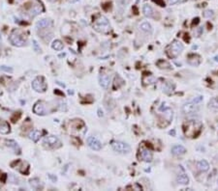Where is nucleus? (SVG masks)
Returning a JSON list of instances; mask_svg holds the SVG:
<instances>
[{
  "mask_svg": "<svg viewBox=\"0 0 218 191\" xmlns=\"http://www.w3.org/2000/svg\"><path fill=\"white\" fill-rule=\"evenodd\" d=\"M202 124L199 121L190 120L185 122L183 125V131L186 137H197L202 130Z\"/></svg>",
  "mask_w": 218,
  "mask_h": 191,
  "instance_id": "nucleus-1",
  "label": "nucleus"
},
{
  "mask_svg": "<svg viewBox=\"0 0 218 191\" xmlns=\"http://www.w3.org/2000/svg\"><path fill=\"white\" fill-rule=\"evenodd\" d=\"M202 101H203V97H197L193 100L184 103L182 105V108H181L183 114L189 115V114H193V113L197 112L200 107V104Z\"/></svg>",
  "mask_w": 218,
  "mask_h": 191,
  "instance_id": "nucleus-2",
  "label": "nucleus"
},
{
  "mask_svg": "<svg viewBox=\"0 0 218 191\" xmlns=\"http://www.w3.org/2000/svg\"><path fill=\"white\" fill-rule=\"evenodd\" d=\"M183 48V45L179 41H174L167 47V54L170 58H175L180 54Z\"/></svg>",
  "mask_w": 218,
  "mask_h": 191,
  "instance_id": "nucleus-3",
  "label": "nucleus"
},
{
  "mask_svg": "<svg viewBox=\"0 0 218 191\" xmlns=\"http://www.w3.org/2000/svg\"><path fill=\"white\" fill-rule=\"evenodd\" d=\"M93 28L98 32H101V33H107L111 30V25L108 18L102 16L98 19H96L94 24H93Z\"/></svg>",
  "mask_w": 218,
  "mask_h": 191,
  "instance_id": "nucleus-4",
  "label": "nucleus"
},
{
  "mask_svg": "<svg viewBox=\"0 0 218 191\" xmlns=\"http://www.w3.org/2000/svg\"><path fill=\"white\" fill-rule=\"evenodd\" d=\"M10 42H11V44L13 46L18 47H23L26 42L25 39L23 38V35L18 30H14L12 32V34L10 35Z\"/></svg>",
  "mask_w": 218,
  "mask_h": 191,
  "instance_id": "nucleus-5",
  "label": "nucleus"
},
{
  "mask_svg": "<svg viewBox=\"0 0 218 191\" xmlns=\"http://www.w3.org/2000/svg\"><path fill=\"white\" fill-rule=\"evenodd\" d=\"M44 146L47 149H49V150H54V149H58L62 146L61 141L58 139L56 136H53V135H49L47 136L45 139H44Z\"/></svg>",
  "mask_w": 218,
  "mask_h": 191,
  "instance_id": "nucleus-6",
  "label": "nucleus"
},
{
  "mask_svg": "<svg viewBox=\"0 0 218 191\" xmlns=\"http://www.w3.org/2000/svg\"><path fill=\"white\" fill-rule=\"evenodd\" d=\"M112 150L118 153V154H128L131 151V148L128 144L120 142V141H113L112 143Z\"/></svg>",
  "mask_w": 218,
  "mask_h": 191,
  "instance_id": "nucleus-7",
  "label": "nucleus"
},
{
  "mask_svg": "<svg viewBox=\"0 0 218 191\" xmlns=\"http://www.w3.org/2000/svg\"><path fill=\"white\" fill-rule=\"evenodd\" d=\"M32 88L38 93H44L47 89V83L43 76H37L32 81Z\"/></svg>",
  "mask_w": 218,
  "mask_h": 191,
  "instance_id": "nucleus-8",
  "label": "nucleus"
},
{
  "mask_svg": "<svg viewBox=\"0 0 218 191\" xmlns=\"http://www.w3.org/2000/svg\"><path fill=\"white\" fill-rule=\"evenodd\" d=\"M33 111L37 115H46L49 113L48 105L45 101H38L33 107Z\"/></svg>",
  "mask_w": 218,
  "mask_h": 191,
  "instance_id": "nucleus-9",
  "label": "nucleus"
},
{
  "mask_svg": "<svg viewBox=\"0 0 218 191\" xmlns=\"http://www.w3.org/2000/svg\"><path fill=\"white\" fill-rule=\"evenodd\" d=\"M87 145L89 146V148H91L92 150H95V151H99L101 150V148H102V144L101 142L96 139L95 137H93V136H90L87 138Z\"/></svg>",
  "mask_w": 218,
  "mask_h": 191,
  "instance_id": "nucleus-10",
  "label": "nucleus"
},
{
  "mask_svg": "<svg viewBox=\"0 0 218 191\" xmlns=\"http://www.w3.org/2000/svg\"><path fill=\"white\" fill-rule=\"evenodd\" d=\"M140 158L145 162H150L152 160V153L148 149L142 148L140 150Z\"/></svg>",
  "mask_w": 218,
  "mask_h": 191,
  "instance_id": "nucleus-11",
  "label": "nucleus"
},
{
  "mask_svg": "<svg viewBox=\"0 0 218 191\" xmlns=\"http://www.w3.org/2000/svg\"><path fill=\"white\" fill-rule=\"evenodd\" d=\"M110 82H111V79H110V77L107 76V74H105V73L100 74L99 84H100L101 87H103L104 89H108L109 86H110Z\"/></svg>",
  "mask_w": 218,
  "mask_h": 191,
  "instance_id": "nucleus-12",
  "label": "nucleus"
},
{
  "mask_svg": "<svg viewBox=\"0 0 218 191\" xmlns=\"http://www.w3.org/2000/svg\"><path fill=\"white\" fill-rule=\"evenodd\" d=\"M172 154L175 156H181L186 154V149L181 145H175L172 148Z\"/></svg>",
  "mask_w": 218,
  "mask_h": 191,
  "instance_id": "nucleus-13",
  "label": "nucleus"
},
{
  "mask_svg": "<svg viewBox=\"0 0 218 191\" xmlns=\"http://www.w3.org/2000/svg\"><path fill=\"white\" fill-rule=\"evenodd\" d=\"M42 12H43V6L41 4H36L30 8V10L28 11V14L30 17H35V16L41 14Z\"/></svg>",
  "mask_w": 218,
  "mask_h": 191,
  "instance_id": "nucleus-14",
  "label": "nucleus"
},
{
  "mask_svg": "<svg viewBox=\"0 0 218 191\" xmlns=\"http://www.w3.org/2000/svg\"><path fill=\"white\" fill-rule=\"evenodd\" d=\"M51 24H53V22H51L50 19L44 18V19L39 20L38 22L36 23V26H37V28H40V29H46V28L50 27Z\"/></svg>",
  "mask_w": 218,
  "mask_h": 191,
  "instance_id": "nucleus-15",
  "label": "nucleus"
},
{
  "mask_svg": "<svg viewBox=\"0 0 218 191\" xmlns=\"http://www.w3.org/2000/svg\"><path fill=\"white\" fill-rule=\"evenodd\" d=\"M143 15L147 17H154V10L152 9V7L148 4H144L143 7Z\"/></svg>",
  "mask_w": 218,
  "mask_h": 191,
  "instance_id": "nucleus-16",
  "label": "nucleus"
},
{
  "mask_svg": "<svg viewBox=\"0 0 218 191\" xmlns=\"http://www.w3.org/2000/svg\"><path fill=\"white\" fill-rule=\"evenodd\" d=\"M175 88V85L171 82V81H167L163 84V92H165L166 94H171Z\"/></svg>",
  "mask_w": 218,
  "mask_h": 191,
  "instance_id": "nucleus-17",
  "label": "nucleus"
},
{
  "mask_svg": "<svg viewBox=\"0 0 218 191\" xmlns=\"http://www.w3.org/2000/svg\"><path fill=\"white\" fill-rule=\"evenodd\" d=\"M10 125L9 124L4 121V120H0V133L1 134H8L10 132Z\"/></svg>",
  "mask_w": 218,
  "mask_h": 191,
  "instance_id": "nucleus-18",
  "label": "nucleus"
},
{
  "mask_svg": "<svg viewBox=\"0 0 218 191\" xmlns=\"http://www.w3.org/2000/svg\"><path fill=\"white\" fill-rule=\"evenodd\" d=\"M197 167H198V169L201 172H207L210 169V164L206 160L203 159V160H200L198 163H197Z\"/></svg>",
  "mask_w": 218,
  "mask_h": 191,
  "instance_id": "nucleus-19",
  "label": "nucleus"
},
{
  "mask_svg": "<svg viewBox=\"0 0 218 191\" xmlns=\"http://www.w3.org/2000/svg\"><path fill=\"white\" fill-rule=\"evenodd\" d=\"M42 134H43V132L40 131V130H32L29 133V138L33 142H37L41 138V136H42Z\"/></svg>",
  "mask_w": 218,
  "mask_h": 191,
  "instance_id": "nucleus-20",
  "label": "nucleus"
},
{
  "mask_svg": "<svg viewBox=\"0 0 218 191\" xmlns=\"http://www.w3.org/2000/svg\"><path fill=\"white\" fill-rule=\"evenodd\" d=\"M209 108L212 111L218 112V97L212 98L209 102Z\"/></svg>",
  "mask_w": 218,
  "mask_h": 191,
  "instance_id": "nucleus-21",
  "label": "nucleus"
},
{
  "mask_svg": "<svg viewBox=\"0 0 218 191\" xmlns=\"http://www.w3.org/2000/svg\"><path fill=\"white\" fill-rule=\"evenodd\" d=\"M176 180L179 184H189V178L185 174H180L176 178Z\"/></svg>",
  "mask_w": 218,
  "mask_h": 191,
  "instance_id": "nucleus-22",
  "label": "nucleus"
},
{
  "mask_svg": "<svg viewBox=\"0 0 218 191\" xmlns=\"http://www.w3.org/2000/svg\"><path fill=\"white\" fill-rule=\"evenodd\" d=\"M29 184L30 186L34 188V189H40V188H43L42 184H41V182H40V179L35 178V179H30L29 180Z\"/></svg>",
  "mask_w": 218,
  "mask_h": 191,
  "instance_id": "nucleus-23",
  "label": "nucleus"
},
{
  "mask_svg": "<svg viewBox=\"0 0 218 191\" xmlns=\"http://www.w3.org/2000/svg\"><path fill=\"white\" fill-rule=\"evenodd\" d=\"M140 29L142 31L145 32V33H151L152 32V27H151L150 23L147 22V21H144V22L140 24Z\"/></svg>",
  "mask_w": 218,
  "mask_h": 191,
  "instance_id": "nucleus-24",
  "label": "nucleus"
},
{
  "mask_svg": "<svg viewBox=\"0 0 218 191\" xmlns=\"http://www.w3.org/2000/svg\"><path fill=\"white\" fill-rule=\"evenodd\" d=\"M6 143H7V146L13 148L14 150L16 151V153H18V154L20 153V149H19V147H18V145L17 142H15V141H13V140H7Z\"/></svg>",
  "mask_w": 218,
  "mask_h": 191,
  "instance_id": "nucleus-25",
  "label": "nucleus"
},
{
  "mask_svg": "<svg viewBox=\"0 0 218 191\" xmlns=\"http://www.w3.org/2000/svg\"><path fill=\"white\" fill-rule=\"evenodd\" d=\"M51 47H53L54 49H55V50H61V49H63L64 46H63V44H62L61 41L55 40V41H54L53 44H51Z\"/></svg>",
  "mask_w": 218,
  "mask_h": 191,
  "instance_id": "nucleus-26",
  "label": "nucleus"
},
{
  "mask_svg": "<svg viewBox=\"0 0 218 191\" xmlns=\"http://www.w3.org/2000/svg\"><path fill=\"white\" fill-rule=\"evenodd\" d=\"M157 66L160 68V69H166V70H170L172 69L171 65L167 62V61H164V60H159L157 62Z\"/></svg>",
  "mask_w": 218,
  "mask_h": 191,
  "instance_id": "nucleus-27",
  "label": "nucleus"
},
{
  "mask_svg": "<svg viewBox=\"0 0 218 191\" xmlns=\"http://www.w3.org/2000/svg\"><path fill=\"white\" fill-rule=\"evenodd\" d=\"M196 57H197L196 54H192V55L188 56V63L190 64V65H192V66H198L199 64H200L199 62H196V60H195Z\"/></svg>",
  "mask_w": 218,
  "mask_h": 191,
  "instance_id": "nucleus-28",
  "label": "nucleus"
},
{
  "mask_svg": "<svg viewBox=\"0 0 218 191\" xmlns=\"http://www.w3.org/2000/svg\"><path fill=\"white\" fill-rule=\"evenodd\" d=\"M213 15H214L213 12H212V11H210V10H206V11H205V12H204V17H207V18L212 17Z\"/></svg>",
  "mask_w": 218,
  "mask_h": 191,
  "instance_id": "nucleus-29",
  "label": "nucleus"
},
{
  "mask_svg": "<svg viewBox=\"0 0 218 191\" xmlns=\"http://www.w3.org/2000/svg\"><path fill=\"white\" fill-rule=\"evenodd\" d=\"M186 0H168V4L169 5H175V4H179V3H183L185 2Z\"/></svg>",
  "mask_w": 218,
  "mask_h": 191,
  "instance_id": "nucleus-30",
  "label": "nucleus"
},
{
  "mask_svg": "<svg viewBox=\"0 0 218 191\" xmlns=\"http://www.w3.org/2000/svg\"><path fill=\"white\" fill-rule=\"evenodd\" d=\"M0 70H2V71H10V72H12L13 70L11 68H6L5 66H2L1 68H0Z\"/></svg>",
  "mask_w": 218,
  "mask_h": 191,
  "instance_id": "nucleus-31",
  "label": "nucleus"
},
{
  "mask_svg": "<svg viewBox=\"0 0 218 191\" xmlns=\"http://www.w3.org/2000/svg\"><path fill=\"white\" fill-rule=\"evenodd\" d=\"M33 42H34V47H35V48H36L37 52H39V51H40V49L38 48V46H37V42H36V41H33Z\"/></svg>",
  "mask_w": 218,
  "mask_h": 191,
  "instance_id": "nucleus-32",
  "label": "nucleus"
},
{
  "mask_svg": "<svg viewBox=\"0 0 218 191\" xmlns=\"http://www.w3.org/2000/svg\"><path fill=\"white\" fill-rule=\"evenodd\" d=\"M214 60H215L216 62H218V56H215V57H214Z\"/></svg>",
  "mask_w": 218,
  "mask_h": 191,
  "instance_id": "nucleus-33",
  "label": "nucleus"
},
{
  "mask_svg": "<svg viewBox=\"0 0 218 191\" xmlns=\"http://www.w3.org/2000/svg\"><path fill=\"white\" fill-rule=\"evenodd\" d=\"M217 184H218V179H217Z\"/></svg>",
  "mask_w": 218,
  "mask_h": 191,
  "instance_id": "nucleus-34",
  "label": "nucleus"
},
{
  "mask_svg": "<svg viewBox=\"0 0 218 191\" xmlns=\"http://www.w3.org/2000/svg\"><path fill=\"white\" fill-rule=\"evenodd\" d=\"M49 1H53V0H49Z\"/></svg>",
  "mask_w": 218,
  "mask_h": 191,
  "instance_id": "nucleus-35",
  "label": "nucleus"
}]
</instances>
